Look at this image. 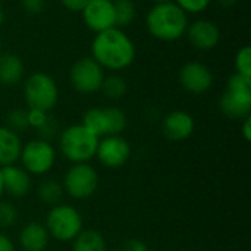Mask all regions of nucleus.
<instances>
[{
  "label": "nucleus",
  "instance_id": "obj_1",
  "mask_svg": "<svg viewBox=\"0 0 251 251\" xmlns=\"http://www.w3.org/2000/svg\"><path fill=\"white\" fill-rule=\"evenodd\" d=\"M134 41L118 26L96 34L91 43V57L110 72H121L135 60Z\"/></svg>",
  "mask_w": 251,
  "mask_h": 251
},
{
  "label": "nucleus",
  "instance_id": "obj_2",
  "mask_svg": "<svg viewBox=\"0 0 251 251\" xmlns=\"http://www.w3.org/2000/svg\"><path fill=\"white\" fill-rule=\"evenodd\" d=\"M187 26L188 15L174 1L154 3L146 16L149 34L160 41H176L182 38Z\"/></svg>",
  "mask_w": 251,
  "mask_h": 251
},
{
  "label": "nucleus",
  "instance_id": "obj_3",
  "mask_svg": "<svg viewBox=\"0 0 251 251\" xmlns=\"http://www.w3.org/2000/svg\"><path fill=\"white\" fill-rule=\"evenodd\" d=\"M99 140L100 138L82 124L69 125L59 132V151L72 165L88 163L96 156Z\"/></svg>",
  "mask_w": 251,
  "mask_h": 251
},
{
  "label": "nucleus",
  "instance_id": "obj_4",
  "mask_svg": "<svg viewBox=\"0 0 251 251\" xmlns=\"http://www.w3.org/2000/svg\"><path fill=\"white\" fill-rule=\"evenodd\" d=\"M44 226L53 240L71 243L84 229V219L74 206L59 203L49 210Z\"/></svg>",
  "mask_w": 251,
  "mask_h": 251
},
{
  "label": "nucleus",
  "instance_id": "obj_5",
  "mask_svg": "<svg viewBox=\"0 0 251 251\" xmlns=\"http://www.w3.org/2000/svg\"><path fill=\"white\" fill-rule=\"evenodd\" d=\"M24 99L28 109L51 110L59 101V87L46 72H34L24 82Z\"/></svg>",
  "mask_w": 251,
  "mask_h": 251
},
{
  "label": "nucleus",
  "instance_id": "obj_6",
  "mask_svg": "<svg viewBox=\"0 0 251 251\" xmlns=\"http://www.w3.org/2000/svg\"><path fill=\"white\" fill-rule=\"evenodd\" d=\"M99 138L107 135H121L128 124L126 115L116 106L109 107H91L84 112L82 122Z\"/></svg>",
  "mask_w": 251,
  "mask_h": 251
},
{
  "label": "nucleus",
  "instance_id": "obj_7",
  "mask_svg": "<svg viewBox=\"0 0 251 251\" xmlns=\"http://www.w3.org/2000/svg\"><path fill=\"white\" fill-rule=\"evenodd\" d=\"M56 149L50 141L35 138L22 144L21 150V165L29 175H46L56 163Z\"/></svg>",
  "mask_w": 251,
  "mask_h": 251
},
{
  "label": "nucleus",
  "instance_id": "obj_8",
  "mask_svg": "<svg viewBox=\"0 0 251 251\" xmlns=\"http://www.w3.org/2000/svg\"><path fill=\"white\" fill-rule=\"evenodd\" d=\"M99 174L90 163H74L63 176V191L75 199H90L99 188Z\"/></svg>",
  "mask_w": 251,
  "mask_h": 251
},
{
  "label": "nucleus",
  "instance_id": "obj_9",
  "mask_svg": "<svg viewBox=\"0 0 251 251\" xmlns=\"http://www.w3.org/2000/svg\"><path fill=\"white\" fill-rule=\"evenodd\" d=\"M104 76V69L91 56L78 59L69 69L71 85L81 94L99 93Z\"/></svg>",
  "mask_w": 251,
  "mask_h": 251
},
{
  "label": "nucleus",
  "instance_id": "obj_10",
  "mask_svg": "<svg viewBox=\"0 0 251 251\" xmlns=\"http://www.w3.org/2000/svg\"><path fill=\"white\" fill-rule=\"evenodd\" d=\"M131 153V144L122 135H107L99 140L94 157H97L101 166L116 169L129 160Z\"/></svg>",
  "mask_w": 251,
  "mask_h": 251
},
{
  "label": "nucleus",
  "instance_id": "obj_11",
  "mask_svg": "<svg viewBox=\"0 0 251 251\" xmlns=\"http://www.w3.org/2000/svg\"><path fill=\"white\" fill-rule=\"evenodd\" d=\"M178 79L181 87L191 94H204L213 85V74L210 68L197 60L182 65Z\"/></svg>",
  "mask_w": 251,
  "mask_h": 251
},
{
  "label": "nucleus",
  "instance_id": "obj_12",
  "mask_svg": "<svg viewBox=\"0 0 251 251\" xmlns=\"http://www.w3.org/2000/svg\"><path fill=\"white\" fill-rule=\"evenodd\" d=\"M81 15L88 29L96 34L116 26L115 6L112 0H90Z\"/></svg>",
  "mask_w": 251,
  "mask_h": 251
},
{
  "label": "nucleus",
  "instance_id": "obj_13",
  "mask_svg": "<svg viewBox=\"0 0 251 251\" xmlns=\"http://www.w3.org/2000/svg\"><path fill=\"white\" fill-rule=\"evenodd\" d=\"M185 35L197 50H212L221 41V28L210 19H197L188 24Z\"/></svg>",
  "mask_w": 251,
  "mask_h": 251
},
{
  "label": "nucleus",
  "instance_id": "obj_14",
  "mask_svg": "<svg viewBox=\"0 0 251 251\" xmlns=\"http://www.w3.org/2000/svg\"><path fill=\"white\" fill-rule=\"evenodd\" d=\"M194 118L185 110H172L162 121V132L171 141H184L194 132Z\"/></svg>",
  "mask_w": 251,
  "mask_h": 251
},
{
  "label": "nucleus",
  "instance_id": "obj_15",
  "mask_svg": "<svg viewBox=\"0 0 251 251\" xmlns=\"http://www.w3.org/2000/svg\"><path fill=\"white\" fill-rule=\"evenodd\" d=\"M219 109L226 118L243 121L251 115V91L226 88L219 99Z\"/></svg>",
  "mask_w": 251,
  "mask_h": 251
},
{
  "label": "nucleus",
  "instance_id": "obj_16",
  "mask_svg": "<svg viewBox=\"0 0 251 251\" xmlns=\"http://www.w3.org/2000/svg\"><path fill=\"white\" fill-rule=\"evenodd\" d=\"M0 169H1L3 190L7 196L13 199H22L31 191V175L22 166L9 165Z\"/></svg>",
  "mask_w": 251,
  "mask_h": 251
},
{
  "label": "nucleus",
  "instance_id": "obj_17",
  "mask_svg": "<svg viewBox=\"0 0 251 251\" xmlns=\"http://www.w3.org/2000/svg\"><path fill=\"white\" fill-rule=\"evenodd\" d=\"M50 235L46 226L40 222H29L24 225L19 232V247L22 251H44L49 246Z\"/></svg>",
  "mask_w": 251,
  "mask_h": 251
},
{
  "label": "nucleus",
  "instance_id": "obj_18",
  "mask_svg": "<svg viewBox=\"0 0 251 251\" xmlns=\"http://www.w3.org/2000/svg\"><path fill=\"white\" fill-rule=\"evenodd\" d=\"M22 150V141L19 134L13 132L7 126H0V168L16 165Z\"/></svg>",
  "mask_w": 251,
  "mask_h": 251
},
{
  "label": "nucleus",
  "instance_id": "obj_19",
  "mask_svg": "<svg viewBox=\"0 0 251 251\" xmlns=\"http://www.w3.org/2000/svg\"><path fill=\"white\" fill-rule=\"evenodd\" d=\"M25 65L15 53H0V84L6 87L16 85L22 81Z\"/></svg>",
  "mask_w": 251,
  "mask_h": 251
},
{
  "label": "nucleus",
  "instance_id": "obj_20",
  "mask_svg": "<svg viewBox=\"0 0 251 251\" xmlns=\"http://www.w3.org/2000/svg\"><path fill=\"white\" fill-rule=\"evenodd\" d=\"M72 251H106V240L96 229H82L72 241Z\"/></svg>",
  "mask_w": 251,
  "mask_h": 251
},
{
  "label": "nucleus",
  "instance_id": "obj_21",
  "mask_svg": "<svg viewBox=\"0 0 251 251\" xmlns=\"http://www.w3.org/2000/svg\"><path fill=\"white\" fill-rule=\"evenodd\" d=\"M63 187L59 181L49 178L44 179L38 187H37V197L47 206H56L59 203H62L63 199Z\"/></svg>",
  "mask_w": 251,
  "mask_h": 251
},
{
  "label": "nucleus",
  "instance_id": "obj_22",
  "mask_svg": "<svg viewBox=\"0 0 251 251\" xmlns=\"http://www.w3.org/2000/svg\"><path fill=\"white\" fill-rule=\"evenodd\" d=\"M115 19L118 28L129 26L137 16V4L134 0H113Z\"/></svg>",
  "mask_w": 251,
  "mask_h": 251
},
{
  "label": "nucleus",
  "instance_id": "obj_23",
  "mask_svg": "<svg viewBox=\"0 0 251 251\" xmlns=\"http://www.w3.org/2000/svg\"><path fill=\"white\" fill-rule=\"evenodd\" d=\"M126 90H128L126 81L118 74H110V75L104 76L101 88H100V91L110 100L122 99L126 94Z\"/></svg>",
  "mask_w": 251,
  "mask_h": 251
},
{
  "label": "nucleus",
  "instance_id": "obj_24",
  "mask_svg": "<svg viewBox=\"0 0 251 251\" xmlns=\"http://www.w3.org/2000/svg\"><path fill=\"white\" fill-rule=\"evenodd\" d=\"M6 126L9 129H12L13 132L19 134L24 132L29 128L28 125V115H26V109H12L7 116H6Z\"/></svg>",
  "mask_w": 251,
  "mask_h": 251
},
{
  "label": "nucleus",
  "instance_id": "obj_25",
  "mask_svg": "<svg viewBox=\"0 0 251 251\" xmlns=\"http://www.w3.org/2000/svg\"><path fill=\"white\" fill-rule=\"evenodd\" d=\"M18 209L10 203L0 200V229H10L18 222Z\"/></svg>",
  "mask_w": 251,
  "mask_h": 251
},
{
  "label": "nucleus",
  "instance_id": "obj_26",
  "mask_svg": "<svg viewBox=\"0 0 251 251\" xmlns=\"http://www.w3.org/2000/svg\"><path fill=\"white\" fill-rule=\"evenodd\" d=\"M235 72L243 74L246 76H251V47L243 46L235 54Z\"/></svg>",
  "mask_w": 251,
  "mask_h": 251
},
{
  "label": "nucleus",
  "instance_id": "obj_27",
  "mask_svg": "<svg viewBox=\"0 0 251 251\" xmlns=\"http://www.w3.org/2000/svg\"><path fill=\"white\" fill-rule=\"evenodd\" d=\"M37 132H38V138L51 143L53 138L59 137V132H60V129H59V122H57L53 116H49L47 121L37 129Z\"/></svg>",
  "mask_w": 251,
  "mask_h": 251
},
{
  "label": "nucleus",
  "instance_id": "obj_28",
  "mask_svg": "<svg viewBox=\"0 0 251 251\" xmlns=\"http://www.w3.org/2000/svg\"><path fill=\"white\" fill-rule=\"evenodd\" d=\"M175 4H178L187 15L188 13H201L204 12L212 0H172Z\"/></svg>",
  "mask_w": 251,
  "mask_h": 251
},
{
  "label": "nucleus",
  "instance_id": "obj_29",
  "mask_svg": "<svg viewBox=\"0 0 251 251\" xmlns=\"http://www.w3.org/2000/svg\"><path fill=\"white\" fill-rule=\"evenodd\" d=\"M226 88L237 91H251V76H246L243 74H232L226 82Z\"/></svg>",
  "mask_w": 251,
  "mask_h": 251
},
{
  "label": "nucleus",
  "instance_id": "obj_30",
  "mask_svg": "<svg viewBox=\"0 0 251 251\" xmlns=\"http://www.w3.org/2000/svg\"><path fill=\"white\" fill-rule=\"evenodd\" d=\"M26 115H28V125H29V128H34L35 131L49 118V112H44V110H40V109H26Z\"/></svg>",
  "mask_w": 251,
  "mask_h": 251
},
{
  "label": "nucleus",
  "instance_id": "obj_31",
  "mask_svg": "<svg viewBox=\"0 0 251 251\" xmlns=\"http://www.w3.org/2000/svg\"><path fill=\"white\" fill-rule=\"evenodd\" d=\"M21 6L28 15H40L46 7V0H21Z\"/></svg>",
  "mask_w": 251,
  "mask_h": 251
},
{
  "label": "nucleus",
  "instance_id": "obj_32",
  "mask_svg": "<svg viewBox=\"0 0 251 251\" xmlns=\"http://www.w3.org/2000/svg\"><path fill=\"white\" fill-rule=\"evenodd\" d=\"M116 251H149V247L141 240L129 238V240L124 241Z\"/></svg>",
  "mask_w": 251,
  "mask_h": 251
},
{
  "label": "nucleus",
  "instance_id": "obj_33",
  "mask_svg": "<svg viewBox=\"0 0 251 251\" xmlns=\"http://www.w3.org/2000/svg\"><path fill=\"white\" fill-rule=\"evenodd\" d=\"M63 7L69 12H82L84 7L90 3V0H60Z\"/></svg>",
  "mask_w": 251,
  "mask_h": 251
},
{
  "label": "nucleus",
  "instance_id": "obj_34",
  "mask_svg": "<svg viewBox=\"0 0 251 251\" xmlns=\"http://www.w3.org/2000/svg\"><path fill=\"white\" fill-rule=\"evenodd\" d=\"M0 251H16L13 241L4 232H0Z\"/></svg>",
  "mask_w": 251,
  "mask_h": 251
},
{
  "label": "nucleus",
  "instance_id": "obj_35",
  "mask_svg": "<svg viewBox=\"0 0 251 251\" xmlns=\"http://www.w3.org/2000/svg\"><path fill=\"white\" fill-rule=\"evenodd\" d=\"M241 134H243L244 140H246L247 143H250L251 141V115L243 119V125H241Z\"/></svg>",
  "mask_w": 251,
  "mask_h": 251
},
{
  "label": "nucleus",
  "instance_id": "obj_36",
  "mask_svg": "<svg viewBox=\"0 0 251 251\" xmlns=\"http://www.w3.org/2000/svg\"><path fill=\"white\" fill-rule=\"evenodd\" d=\"M218 3L222 6V7H232V6H235L237 4V0H218Z\"/></svg>",
  "mask_w": 251,
  "mask_h": 251
},
{
  "label": "nucleus",
  "instance_id": "obj_37",
  "mask_svg": "<svg viewBox=\"0 0 251 251\" xmlns=\"http://www.w3.org/2000/svg\"><path fill=\"white\" fill-rule=\"evenodd\" d=\"M3 22H4V10H3V6L0 4V26L3 25Z\"/></svg>",
  "mask_w": 251,
  "mask_h": 251
},
{
  "label": "nucleus",
  "instance_id": "obj_38",
  "mask_svg": "<svg viewBox=\"0 0 251 251\" xmlns=\"http://www.w3.org/2000/svg\"><path fill=\"white\" fill-rule=\"evenodd\" d=\"M3 193H4V190H3V179H1V169H0V200H1Z\"/></svg>",
  "mask_w": 251,
  "mask_h": 251
},
{
  "label": "nucleus",
  "instance_id": "obj_39",
  "mask_svg": "<svg viewBox=\"0 0 251 251\" xmlns=\"http://www.w3.org/2000/svg\"><path fill=\"white\" fill-rule=\"evenodd\" d=\"M154 3H166V1H172V0H153Z\"/></svg>",
  "mask_w": 251,
  "mask_h": 251
},
{
  "label": "nucleus",
  "instance_id": "obj_40",
  "mask_svg": "<svg viewBox=\"0 0 251 251\" xmlns=\"http://www.w3.org/2000/svg\"><path fill=\"white\" fill-rule=\"evenodd\" d=\"M1 47H3V41H1V37H0V50H1Z\"/></svg>",
  "mask_w": 251,
  "mask_h": 251
},
{
  "label": "nucleus",
  "instance_id": "obj_41",
  "mask_svg": "<svg viewBox=\"0 0 251 251\" xmlns=\"http://www.w3.org/2000/svg\"><path fill=\"white\" fill-rule=\"evenodd\" d=\"M112 1H113V0H112Z\"/></svg>",
  "mask_w": 251,
  "mask_h": 251
}]
</instances>
